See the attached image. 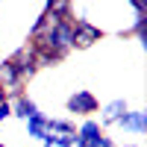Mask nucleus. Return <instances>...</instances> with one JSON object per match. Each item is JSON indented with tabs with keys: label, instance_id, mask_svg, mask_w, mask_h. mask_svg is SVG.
<instances>
[{
	"label": "nucleus",
	"instance_id": "obj_1",
	"mask_svg": "<svg viewBox=\"0 0 147 147\" xmlns=\"http://www.w3.org/2000/svg\"><path fill=\"white\" fill-rule=\"evenodd\" d=\"M74 147H115V138L100 127V121H97V118H85V121L77 124Z\"/></svg>",
	"mask_w": 147,
	"mask_h": 147
},
{
	"label": "nucleus",
	"instance_id": "obj_2",
	"mask_svg": "<svg viewBox=\"0 0 147 147\" xmlns=\"http://www.w3.org/2000/svg\"><path fill=\"white\" fill-rule=\"evenodd\" d=\"M103 35H106V32L97 27L94 21L77 18V21H74V27H71V50H88V47H94Z\"/></svg>",
	"mask_w": 147,
	"mask_h": 147
},
{
	"label": "nucleus",
	"instance_id": "obj_3",
	"mask_svg": "<svg viewBox=\"0 0 147 147\" xmlns=\"http://www.w3.org/2000/svg\"><path fill=\"white\" fill-rule=\"evenodd\" d=\"M100 109V100L94 97V91L88 88H77L74 94H68V100H65V112H71L74 118H94V112Z\"/></svg>",
	"mask_w": 147,
	"mask_h": 147
},
{
	"label": "nucleus",
	"instance_id": "obj_4",
	"mask_svg": "<svg viewBox=\"0 0 147 147\" xmlns=\"http://www.w3.org/2000/svg\"><path fill=\"white\" fill-rule=\"evenodd\" d=\"M9 62L15 65V71H18V77L24 80V82H30L35 74H38L41 68H38V59H35V50H32V44L27 41V44H21L15 53L9 56Z\"/></svg>",
	"mask_w": 147,
	"mask_h": 147
},
{
	"label": "nucleus",
	"instance_id": "obj_5",
	"mask_svg": "<svg viewBox=\"0 0 147 147\" xmlns=\"http://www.w3.org/2000/svg\"><path fill=\"white\" fill-rule=\"evenodd\" d=\"M97 112H100V127L106 129V127H115L121 118H124L127 112H129V103L124 100V97H115V100H109V103H103L100 109H97Z\"/></svg>",
	"mask_w": 147,
	"mask_h": 147
},
{
	"label": "nucleus",
	"instance_id": "obj_6",
	"mask_svg": "<svg viewBox=\"0 0 147 147\" xmlns=\"http://www.w3.org/2000/svg\"><path fill=\"white\" fill-rule=\"evenodd\" d=\"M115 127H121L124 132H129V136H144L147 132V112L144 109H129Z\"/></svg>",
	"mask_w": 147,
	"mask_h": 147
},
{
	"label": "nucleus",
	"instance_id": "obj_7",
	"mask_svg": "<svg viewBox=\"0 0 147 147\" xmlns=\"http://www.w3.org/2000/svg\"><path fill=\"white\" fill-rule=\"evenodd\" d=\"M35 112H41V109H38V103H35L27 91H24V94H18V97H12V115H15V118L30 121Z\"/></svg>",
	"mask_w": 147,
	"mask_h": 147
},
{
	"label": "nucleus",
	"instance_id": "obj_8",
	"mask_svg": "<svg viewBox=\"0 0 147 147\" xmlns=\"http://www.w3.org/2000/svg\"><path fill=\"white\" fill-rule=\"evenodd\" d=\"M24 124H27V136L30 138H44L47 136V124H50V115H44V112H35L30 121H24Z\"/></svg>",
	"mask_w": 147,
	"mask_h": 147
},
{
	"label": "nucleus",
	"instance_id": "obj_9",
	"mask_svg": "<svg viewBox=\"0 0 147 147\" xmlns=\"http://www.w3.org/2000/svg\"><path fill=\"white\" fill-rule=\"evenodd\" d=\"M127 6L136 12V18H147V3L144 0H127Z\"/></svg>",
	"mask_w": 147,
	"mask_h": 147
},
{
	"label": "nucleus",
	"instance_id": "obj_10",
	"mask_svg": "<svg viewBox=\"0 0 147 147\" xmlns=\"http://www.w3.org/2000/svg\"><path fill=\"white\" fill-rule=\"evenodd\" d=\"M44 24H47V9H41V15L35 18V24L30 27V38H32L35 32H41V30H44Z\"/></svg>",
	"mask_w": 147,
	"mask_h": 147
},
{
	"label": "nucleus",
	"instance_id": "obj_11",
	"mask_svg": "<svg viewBox=\"0 0 147 147\" xmlns=\"http://www.w3.org/2000/svg\"><path fill=\"white\" fill-rule=\"evenodd\" d=\"M6 118H12V100H0V127Z\"/></svg>",
	"mask_w": 147,
	"mask_h": 147
},
{
	"label": "nucleus",
	"instance_id": "obj_12",
	"mask_svg": "<svg viewBox=\"0 0 147 147\" xmlns=\"http://www.w3.org/2000/svg\"><path fill=\"white\" fill-rule=\"evenodd\" d=\"M0 100H9V97H6V88H3V85H0Z\"/></svg>",
	"mask_w": 147,
	"mask_h": 147
},
{
	"label": "nucleus",
	"instance_id": "obj_13",
	"mask_svg": "<svg viewBox=\"0 0 147 147\" xmlns=\"http://www.w3.org/2000/svg\"><path fill=\"white\" fill-rule=\"evenodd\" d=\"M127 147H136V144H127Z\"/></svg>",
	"mask_w": 147,
	"mask_h": 147
},
{
	"label": "nucleus",
	"instance_id": "obj_14",
	"mask_svg": "<svg viewBox=\"0 0 147 147\" xmlns=\"http://www.w3.org/2000/svg\"><path fill=\"white\" fill-rule=\"evenodd\" d=\"M0 147H3V144H0Z\"/></svg>",
	"mask_w": 147,
	"mask_h": 147
}]
</instances>
